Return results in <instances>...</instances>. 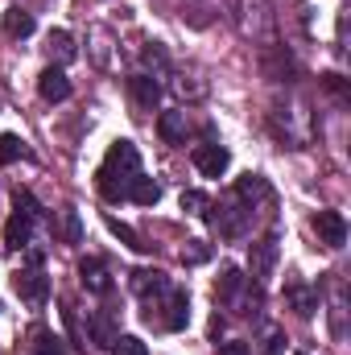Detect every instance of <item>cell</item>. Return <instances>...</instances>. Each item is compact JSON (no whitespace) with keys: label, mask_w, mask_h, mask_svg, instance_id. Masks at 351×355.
Listing matches in <instances>:
<instances>
[{"label":"cell","mask_w":351,"mask_h":355,"mask_svg":"<svg viewBox=\"0 0 351 355\" xmlns=\"http://www.w3.org/2000/svg\"><path fill=\"white\" fill-rule=\"evenodd\" d=\"M203 219H211V223L219 227V236H223V240H240V236H244V227H248V219H252V211H244V207L236 202V194H232L228 202L207 207V215H203Z\"/></svg>","instance_id":"obj_4"},{"label":"cell","mask_w":351,"mask_h":355,"mask_svg":"<svg viewBox=\"0 0 351 355\" xmlns=\"http://www.w3.org/2000/svg\"><path fill=\"white\" fill-rule=\"evenodd\" d=\"M170 75H174V95L182 99V103H198V99H207V91H211V83H207V75L198 71V67H170Z\"/></svg>","instance_id":"obj_5"},{"label":"cell","mask_w":351,"mask_h":355,"mask_svg":"<svg viewBox=\"0 0 351 355\" xmlns=\"http://www.w3.org/2000/svg\"><path fill=\"white\" fill-rule=\"evenodd\" d=\"M17 211H21V215H29V219H37V215H42V211H37V202H33V194H29V190H17Z\"/></svg>","instance_id":"obj_35"},{"label":"cell","mask_w":351,"mask_h":355,"mask_svg":"<svg viewBox=\"0 0 351 355\" xmlns=\"http://www.w3.org/2000/svg\"><path fill=\"white\" fill-rule=\"evenodd\" d=\"M137 174H141V153H137V145H132V141H112V149H108V157H103V166H99V190H103V198H108V202L128 198V182Z\"/></svg>","instance_id":"obj_3"},{"label":"cell","mask_w":351,"mask_h":355,"mask_svg":"<svg viewBox=\"0 0 351 355\" xmlns=\"http://www.w3.org/2000/svg\"><path fill=\"white\" fill-rule=\"evenodd\" d=\"M108 232H112L116 240H124V244H128L132 252H145V248H149V244H145V240H141V236H137V232L128 227V223H120V219H112V215H108Z\"/></svg>","instance_id":"obj_27"},{"label":"cell","mask_w":351,"mask_h":355,"mask_svg":"<svg viewBox=\"0 0 351 355\" xmlns=\"http://www.w3.org/2000/svg\"><path fill=\"white\" fill-rule=\"evenodd\" d=\"M46 54L50 58H58V62H75V37L67 33V29H50V37H46Z\"/></svg>","instance_id":"obj_21"},{"label":"cell","mask_w":351,"mask_h":355,"mask_svg":"<svg viewBox=\"0 0 351 355\" xmlns=\"http://www.w3.org/2000/svg\"><path fill=\"white\" fill-rule=\"evenodd\" d=\"M166 289H170L166 272H157V268H137V272H132V293H137L141 302H149V297H162Z\"/></svg>","instance_id":"obj_16"},{"label":"cell","mask_w":351,"mask_h":355,"mask_svg":"<svg viewBox=\"0 0 351 355\" xmlns=\"http://www.w3.org/2000/svg\"><path fill=\"white\" fill-rule=\"evenodd\" d=\"M112 355H149V347H145L137 335H120V339L112 343Z\"/></svg>","instance_id":"obj_33"},{"label":"cell","mask_w":351,"mask_h":355,"mask_svg":"<svg viewBox=\"0 0 351 355\" xmlns=\"http://www.w3.org/2000/svg\"><path fill=\"white\" fill-rule=\"evenodd\" d=\"M128 95H132V103H137V112H157V103H162V83L153 79V75H132L128 79Z\"/></svg>","instance_id":"obj_10"},{"label":"cell","mask_w":351,"mask_h":355,"mask_svg":"<svg viewBox=\"0 0 351 355\" xmlns=\"http://www.w3.org/2000/svg\"><path fill=\"white\" fill-rule=\"evenodd\" d=\"M37 95H42L46 103H62V99L71 95V79H67V71H62V67H46V71L37 75Z\"/></svg>","instance_id":"obj_11"},{"label":"cell","mask_w":351,"mask_h":355,"mask_svg":"<svg viewBox=\"0 0 351 355\" xmlns=\"http://www.w3.org/2000/svg\"><path fill=\"white\" fill-rule=\"evenodd\" d=\"M211 261V244L207 240H186L182 244V265H207Z\"/></svg>","instance_id":"obj_28"},{"label":"cell","mask_w":351,"mask_h":355,"mask_svg":"<svg viewBox=\"0 0 351 355\" xmlns=\"http://www.w3.org/2000/svg\"><path fill=\"white\" fill-rule=\"evenodd\" d=\"M289 306L298 310V318H314L318 314V289H306V285H289Z\"/></svg>","instance_id":"obj_22"},{"label":"cell","mask_w":351,"mask_h":355,"mask_svg":"<svg viewBox=\"0 0 351 355\" xmlns=\"http://www.w3.org/2000/svg\"><path fill=\"white\" fill-rule=\"evenodd\" d=\"M248 272H252L257 285L277 272V236H264V240H257V244L248 248Z\"/></svg>","instance_id":"obj_6"},{"label":"cell","mask_w":351,"mask_h":355,"mask_svg":"<svg viewBox=\"0 0 351 355\" xmlns=\"http://www.w3.org/2000/svg\"><path fill=\"white\" fill-rule=\"evenodd\" d=\"M244 285H248V277H244L240 268L223 265V268H219V281H215V297H219V302H228V306H240Z\"/></svg>","instance_id":"obj_13"},{"label":"cell","mask_w":351,"mask_h":355,"mask_svg":"<svg viewBox=\"0 0 351 355\" xmlns=\"http://www.w3.org/2000/svg\"><path fill=\"white\" fill-rule=\"evenodd\" d=\"M166 297H170V306H166V310H170V314H166V327H170V331H182V327L190 322V297H186L182 289H170Z\"/></svg>","instance_id":"obj_24"},{"label":"cell","mask_w":351,"mask_h":355,"mask_svg":"<svg viewBox=\"0 0 351 355\" xmlns=\"http://www.w3.org/2000/svg\"><path fill=\"white\" fill-rule=\"evenodd\" d=\"M91 339H95V347H112L120 335H116V327H112V314L108 310H99L95 318H91Z\"/></svg>","instance_id":"obj_26"},{"label":"cell","mask_w":351,"mask_h":355,"mask_svg":"<svg viewBox=\"0 0 351 355\" xmlns=\"http://www.w3.org/2000/svg\"><path fill=\"white\" fill-rule=\"evenodd\" d=\"M37 25H33V12H25L21 4H12L8 12H4V33L8 37H29Z\"/></svg>","instance_id":"obj_25"},{"label":"cell","mask_w":351,"mask_h":355,"mask_svg":"<svg viewBox=\"0 0 351 355\" xmlns=\"http://www.w3.org/2000/svg\"><path fill=\"white\" fill-rule=\"evenodd\" d=\"M37 355H71V352H67V339H62V335L42 331V335H37Z\"/></svg>","instance_id":"obj_31"},{"label":"cell","mask_w":351,"mask_h":355,"mask_svg":"<svg viewBox=\"0 0 351 355\" xmlns=\"http://www.w3.org/2000/svg\"><path fill=\"white\" fill-rule=\"evenodd\" d=\"M128 198H132L137 207H153V202L162 198V186H157L153 178L137 174V178H132V182H128Z\"/></svg>","instance_id":"obj_23"},{"label":"cell","mask_w":351,"mask_h":355,"mask_svg":"<svg viewBox=\"0 0 351 355\" xmlns=\"http://www.w3.org/2000/svg\"><path fill=\"white\" fill-rule=\"evenodd\" d=\"M79 281H83V289H91V293H108V289H112L108 265H103L99 257H87V261L79 265Z\"/></svg>","instance_id":"obj_17"},{"label":"cell","mask_w":351,"mask_h":355,"mask_svg":"<svg viewBox=\"0 0 351 355\" xmlns=\"http://www.w3.org/2000/svg\"><path fill=\"white\" fill-rule=\"evenodd\" d=\"M207 207H211V198H207L203 190H182V211H190V215H207Z\"/></svg>","instance_id":"obj_32"},{"label":"cell","mask_w":351,"mask_h":355,"mask_svg":"<svg viewBox=\"0 0 351 355\" xmlns=\"http://www.w3.org/2000/svg\"><path fill=\"white\" fill-rule=\"evenodd\" d=\"M314 232H318V240L327 248H343L348 244V219L339 211H318L314 215Z\"/></svg>","instance_id":"obj_9"},{"label":"cell","mask_w":351,"mask_h":355,"mask_svg":"<svg viewBox=\"0 0 351 355\" xmlns=\"http://www.w3.org/2000/svg\"><path fill=\"white\" fill-rule=\"evenodd\" d=\"M228 17H232V29L257 50L277 46V17L268 0H228Z\"/></svg>","instance_id":"obj_2"},{"label":"cell","mask_w":351,"mask_h":355,"mask_svg":"<svg viewBox=\"0 0 351 355\" xmlns=\"http://www.w3.org/2000/svg\"><path fill=\"white\" fill-rule=\"evenodd\" d=\"M62 240L67 244H83V223H79V211L75 207L62 211Z\"/></svg>","instance_id":"obj_29"},{"label":"cell","mask_w":351,"mask_h":355,"mask_svg":"<svg viewBox=\"0 0 351 355\" xmlns=\"http://www.w3.org/2000/svg\"><path fill=\"white\" fill-rule=\"evenodd\" d=\"M112 42H116V37H112L108 25H95V29L87 33V54H91V62H95L99 71H112V67H116V58H112Z\"/></svg>","instance_id":"obj_12"},{"label":"cell","mask_w":351,"mask_h":355,"mask_svg":"<svg viewBox=\"0 0 351 355\" xmlns=\"http://www.w3.org/2000/svg\"><path fill=\"white\" fill-rule=\"evenodd\" d=\"M261 71H264V79H273V83H289L293 79V62L285 58L281 46H264L261 50Z\"/></svg>","instance_id":"obj_15"},{"label":"cell","mask_w":351,"mask_h":355,"mask_svg":"<svg viewBox=\"0 0 351 355\" xmlns=\"http://www.w3.org/2000/svg\"><path fill=\"white\" fill-rule=\"evenodd\" d=\"M268 124H273V132H277V141L281 145H289V149H302V145H310L314 141V112H310V99L302 95V91H281V95H273V103H268Z\"/></svg>","instance_id":"obj_1"},{"label":"cell","mask_w":351,"mask_h":355,"mask_svg":"<svg viewBox=\"0 0 351 355\" xmlns=\"http://www.w3.org/2000/svg\"><path fill=\"white\" fill-rule=\"evenodd\" d=\"M219 355H252V347H248V343H240V339H232V343H223V347H219Z\"/></svg>","instance_id":"obj_36"},{"label":"cell","mask_w":351,"mask_h":355,"mask_svg":"<svg viewBox=\"0 0 351 355\" xmlns=\"http://www.w3.org/2000/svg\"><path fill=\"white\" fill-rule=\"evenodd\" d=\"M137 54H141V67H145L141 75H149V71H153V79H157V75H170V67H174L162 42H145V50H137Z\"/></svg>","instance_id":"obj_18"},{"label":"cell","mask_w":351,"mask_h":355,"mask_svg":"<svg viewBox=\"0 0 351 355\" xmlns=\"http://www.w3.org/2000/svg\"><path fill=\"white\" fill-rule=\"evenodd\" d=\"M236 202L244 207V211H257L261 202H268V182L261 174H244L236 182Z\"/></svg>","instance_id":"obj_14"},{"label":"cell","mask_w":351,"mask_h":355,"mask_svg":"<svg viewBox=\"0 0 351 355\" xmlns=\"http://www.w3.org/2000/svg\"><path fill=\"white\" fill-rule=\"evenodd\" d=\"M21 153H25L21 137H12V132H0V162H4V166H12V162H21Z\"/></svg>","instance_id":"obj_30"},{"label":"cell","mask_w":351,"mask_h":355,"mask_svg":"<svg viewBox=\"0 0 351 355\" xmlns=\"http://www.w3.org/2000/svg\"><path fill=\"white\" fill-rule=\"evenodd\" d=\"M29 240H33V219L21 215V211H12V219L4 223V244L8 248H25Z\"/></svg>","instance_id":"obj_19"},{"label":"cell","mask_w":351,"mask_h":355,"mask_svg":"<svg viewBox=\"0 0 351 355\" xmlns=\"http://www.w3.org/2000/svg\"><path fill=\"white\" fill-rule=\"evenodd\" d=\"M157 132H162L166 145H186V112H162Z\"/></svg>","instance_id":"obj_20"},{"label":"cell","mask_w":351,"mask_h":355,"mask_svg":"<svg viewBox=\"0 0 351 355\" xmlns=\"http://www.w3.org/2000/svg\"><path fill=\"white\" fill-rule=\"evenodd\" d=\"M190 157H194V166H198L203 178H223L228 166H232V153H228L223 145H215V141H211V145H194Z\"/></svg>","instance_id":"obj_7"},{"label":"cell","mask_w":351,"mask_h":355,"mask_svg":"<svg viewBox=\"0 0 351 355\" xmlns=\"http://www.w3.org/2000/svg\"><path fill=\"white\" fill-rule=\"evenodd\" d=\"M285 352V331L281 327H268L264 331V355H281Z\"/></svg>","instance_id":"obj_34"},{"label":"cell","mask_w":351,"mask_h":355,"mask_svg":"<svg viewBox=\"0 0 351 355\" xmlns=\"http://www.w3.org/2000/svg\"><path fill=\"white\" fill-rule=\"evenodd\" d=\"M12 289H17V297L29 302V306H42V302L50 297V281H46L42 268H25V272H17V277H12Z\"/></svg>","instance_id":"obj_8"}]
</instances>
